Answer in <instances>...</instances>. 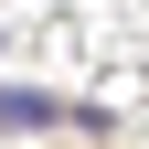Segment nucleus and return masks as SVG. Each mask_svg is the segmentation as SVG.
I'll return each instance as SVG.
<instances>
[{
  "label": "nucleus",
  "instance_id": "obj_1",
  "mask_svg": "<svg viewBox=\"0 0 149 149\" xmlns=\"http://www.w3.org/2000/svg\"><path fill=\"white\" fill-rule=\"evenodd\" d=\"M0 128H74V107L43 85H0Z\"/></svg>",
  "mask_w": 149,
  "mask_h": 149
}]
</instances>
